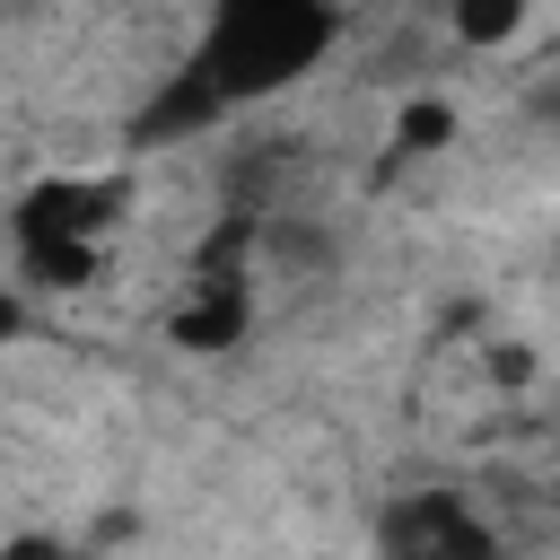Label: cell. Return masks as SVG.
Listing matches in <instances>:
<instances>
[{
	"mask_svg": "<svg viewBox=\"0 0 560 560\" xmlns=\"http://www.w3.org/2000/svg\"><path fill=\"white\" fill-rule=\"evenodd\" d=\"M332 26H341L332 0H210L184 70L219 105H254V96H280L289 79H306L332 52Z\"/></svg>",
	"mask_w": 560,
	"mask_h": 560,
	"instance_id": "6da1fadb",
	"label": "cell"
},
{
	"mask_svg": "<svg viewBox=\"0 0 560 560\" xmlns=\"http://www.w3.org/2000/svg\"><path fill=\"white\" fill-rule=\"evenodd\" d=\"M114 228V184H88V175H52L18 201V271L44 280V289H70L96 271V245Z\"/></svg>",
	"mask_w": 560,
	"mask_h": 560,
	"instance_id": "7a4b0ae2",
	"label": "cell"
},
{
	"mask_svg": "<svg viewBox=\"0 0 560 560\" xmlns=\"http://www.w3.org/2000/svg\"><path fill=\"white\" fill-rule=\"evenodd\" d=\"M385 560H499V534L464 499L420 490V499H402L385 516Z\"/></svg>",
	"mask_w": 560,
	"mask_h": 560,
	"instance_id": "3957f363",
	"label": "cell"
},
{
	"mask_svg": "<svg viewBox=\"0 0 560 560\" xmlns=\"http://www.w3.org/2000/svg\"><path fill=\"white\" fill-rule=\"evenodd\" d=\"M525 26V0H455V35L464 44H508Z\"/></svg>",
	"mask_w": 560,
	"mask_h": 560,
	"instance_id": "277c9868",
	"label": "cell"
},
{
	"mask_svg": "<svg viewBox=\"0 0 560 560\" xmlns=\"http://www.w3.org/2000/svg\"><path fill=\"white\" fill-rule=\"evenodd\" d=\"M446 140V105H411L402 114V149H438Z\"/></svg>",
	"mask_w": 560,
	"mask_h": 560,
	"instance_id": "5b68a950",
	"label": "cell"
},
{
	"mask_svg": "<svg viewBox=\"0 0 560 560\" xmlns=\"http://www.w3.org/2000/svg\"><path fill=\"white\" fill-rule=\"evenodd\" d=\"M9 332H18V289L0 280V341H9Z\"/></svg>",
	"mask_w": 560,
	"mask_h": 560,
	"instance_id": "8992f818",
	"label": "cell"
}]
</instances>
